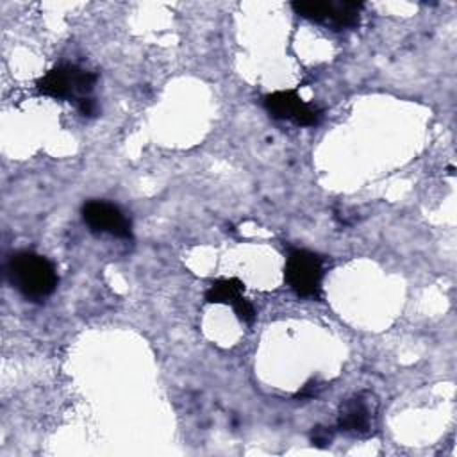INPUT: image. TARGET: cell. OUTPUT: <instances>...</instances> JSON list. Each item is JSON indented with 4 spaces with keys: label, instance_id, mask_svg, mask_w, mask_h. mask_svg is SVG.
Masks as SVG:
<instances>
[{
    "label": "cell",
    "instance_id": "6da1fadb",
    "mask_svg": "<svg viewBox=\"0 0 457 457\" xmlns=\"http://www.w3.org/2000/svg\"><path fill=\"white\" fill-rule=\"evenodd\" d=\"M9 282L27 298L39 302L50 296L57 287L54 264L36 252H16L7 262Z\"/></svg>",
    "mask_w": 457,
    "mask_h": 457
},
{
    "label": "cell",
    "instance_id": "7a4b0ae2",
    "mask_svg": "<svg viewBox=\"0 0 457 457\" xmlns=\"http://www.w3.org/2000/svg\"><path fill=\"white\" fill-rule=\"evenodd\" d=\"M95 82L96 75L87 70L73 64H57L36 82V87L39 95L55 100H75V104H79L82 98L89 96Z\"/></svg>",
    "mask_w": 457,
    "mask_h": 457
},
{
    "label": "cell",
    "instance_id": "3957f363",
    "mask_svg": "<svg viewBox=\"0 0 457 457\" xmlns=\"http://www.w3.org/2000/svg\"><path fill=\"white\" fill-rule=\"evenodd\" d=\"M284 278L298 296L318 298L321 295L323 278L321 257L303 248L289 250L284 268Z\"/></svg>",
    "mask_w": 457,
    "mask_h": 457
},
{
    "label": "cell",
    "instance_id": "277c9868",
    "mask_svg": "<svg viewBox=\"0 0 457 457\" xmlns=\"http://www.w3.org/2000/svg\"><path fill=\"white\" fill-rule=\"evenodd\" d=\"M291 7L298 16L332 30L357 27L362 11L361 2H293Z\"/></svg>",
    "mask_w": 457,
    "mask_h": 457
},
{
    "label": "cell",
    "instance_id": "5b68a950",
    "mask_svg": "<svg viewBox=\"0 0 457 457\" xmlns=\"http://www.w3.org/2000/svg\"><path fill=\"white\" fill-rule=\"evenodd\" d=\"M266 111L284 121H293L298 127H314L321 120V111L302 100L293 89L273 91L262 98Z\"/></svg>",
    "mask_w": 457,
    "mask_h": 457
},
{
    "label": "cell",
    "instance_id": "8992f818",
    "mask_svg": "<svg viewBox=\"0 0 457 457\" xmlns=\"http://www.w3.org/2000/svg\"><path fill=\"white\" fill-rule=\"evenodd\" d=\"M82 218L93 232H105L114 237H132L130 220L120 211V207L104 202L89 200L82 205Z\"/></svg>",
    "mask_w": 457,
    "mask_h": 457
},
{
    "label": "cell",
    "instance_id": "52a82bcc",
    "mask_svg": "<svg viewBox=\"0 0 457 457\" xmlns=\"http://www.w3.org/2000/svg\"><path fill=\"white\" fill-rule=\"evenodd\" d=\"M373 412H375V400L370 395L366 393L353 395L341 403L337 427L348 434L364 436L370 432Z\"/></svg>",
    "mask_w": 457,
    "mask_h": 457
},
{
    "label": "cell",
    "instance_id": "ba28073f",
    "mask_svg": "<svg viewBox=\"0 0 457 457\" xmlns=\"http://www.w3.org/2000/svg\"><path fill=\"white\" fill-rule=\"evenodd\" d=\"M245 284L239 278H220L214 280L205 291V300L209 303H228L232 309L245 298Z\"/></svg>",
    "mask_w": 457,
    "mask_h": 457
},
{
    "label": "cell",
    "instance_id": "9c48e42d",
    "mask_svg": "<svg viewBox=\"0 0 457 457\" xmlns=\"http://www.w3.org/2000/svg\"><path fill=\"white\" fill-rule=\"evenodd\" d=\"M311 439H312L314 445L325 446V445H330V441H332V432H330L328 428H325V427H316V428L312 430V434H311Z\"/></svg>",
    "mask_w": 457,
    "mask_h": 457
},
{
    "label": "cell",
    "instance_id": "30bf717a",
    "mask_svg": "<svg viewBox=\"0 0 457 457\" xmlns=\"http://www.w3.org/2000/svg\"><path fill=\"white\" fill-rule=\"evenodd\" d=\"M77 107H79V111H80L84 116H95L96 111H98L96 102H95L93 98H89V96L82 98V100L77 104Z\"/></svg>",
    "mask_w": 457,
    "mask_h": 457
}]
</instances>
